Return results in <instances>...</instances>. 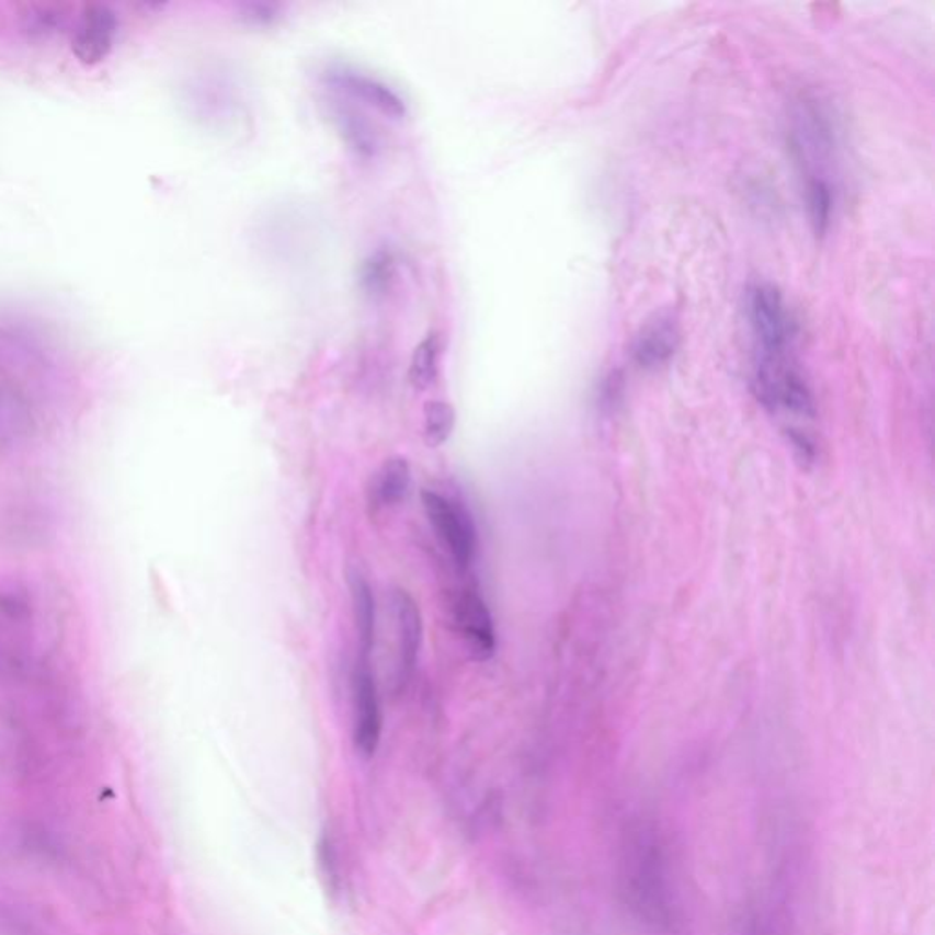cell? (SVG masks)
I'll return each instance as SVG.
<instances>
[{
  "mask_svg": "<svg viewBox=\"0 0 935 935\" xmlns=\"http://www.w3.org/2000/svg\"><path fill=\"white\" fill-rule=\"evenodd\" d=\"M619 890L630 914L647 931L669 934L676 925V898L662 835L649 822H635L624 833L619 855Z\"/></svg>",
  "mask_w": 935,
  "mask_h": 935,
  "instance_id": "cell-1",
  "label": "cell"
},
{
  "mask_svg": "<svg viewBox=\"0 0 935 935\" xmlns=\"http://www.w3.org/2000/svg\"><path fill=\"white\" fill-rule=\"evenodd\" d=\"M753 391L759 402L783 422L794 446H797L802 455H811L813 438L808 432L816 419V399L805 373L800 372L791 355L756 353Z\"/></svg>",
  "mask_w": 935,
  "mask_h": 935,
  "instance_id": "cell-2",
  "label": "cell"
},
{
  "mask_svg": "<svg viewBox=\"0 0 935 935\" xmlns=\"http://www.w3.org/2000/svg\"><path fill=\"white\" fill-rule=\"evenodd\" d=\"M788 145L806 180H830L826 169L837 147L832 112L816 95H800L791 104Z\"/></svg>",
  "mask_w": 935,
  "mask_h": 935,
  "instance_id": "cell-3",
  "label": "cell"
},
{
  "mask_svg": "<svg viewBox=\"0 0 935 935\" xmlns=\"http://www.w3.org/2000/svg\"><path fill=\"white\" fill-rule=\"evenodd\" d=\"M745 315L755 337L756 353H789L797 334V323L775 285L759 282L745 293Z\"/></svg>",
  "mask_w": 935,
  "mask_h": 935,
  "instance_id": "cell-4",
  "label": "cell"
},
{
  "mask_svg": "<svg viewBox=\"0 0 935 935\" xmlns=\"http://www.w3.org/2000/svg\"><path fill=\"white\" fill-rule=\"evenodd\" d=\"M422 506L438 541L459 569H468L477 550V531L465 504L435 490H422Z\"/></svg>",
  "mask_w": 935,
  "mask_h": 935,
  "instance_id": "cell-5",
  "label": "cell"
},
{
  "mask_svg": "<svg viewBox=\"0 0 935 935\" xmlns=\"http://www.w3.org/2000/svg\"><path fill=\"white\" fill-rule=\"evenodd\" d=\"M383 737V709L369 660L358 658L353 673V742L358 755L372 759Z\"/></svg>",
  "mask_w": 935,
  "mask_h": 935,
  "instance_id": "cell-6",
  "label": "cell"
},
{
  "mask_svg": "<svg viewBox=\"0 0 935 935\" xmlns=\"http://www.w3.org/2000/svg\"><path fill=\"white\" fill-rule=\"evenodd\" d=\"M119 19L109 4L82 5L71 26V54L82 65H98L114 48Z\"/></svg>",
  "mask_w": 935,
  "mask_h": 935,
  "instance_id": "cell-7",
  "label": "cell"
},
{
  "mask_svg": "<svg viewBox=\"0 0 935 935\" xmlns=\"http://www.w3.org/2000/svg\"><path fill=\"white\" fill-rule=\"evenodd\" d=\"M454 619L466 649L477 662H487L498 649L495 625L487 602L474 589H465L454 603Z\"/></svg>",
  "mask_w": 935,
  "mask_h": 935,
  "instance_id": "cell-8",
  "label": "cell"
},
{
  "mask_svg": "<svg viewBox=\"0 0 935 935\" xmlns=\"http://www.w3.org/2000/svg\"><path fill=\"white\" fill-rule=\"evenodd\" d=\"M326 82L350 98L361 99L364 103L372 104L394 119H402L408 112L404 99L400 98L399 93L394 92L388 84L364 76L361 71L342 68V66L329 68L326 71Z\"/></svg>",
  "mask_w": 935,
  "mask_h": 935,
  "instance_id": "cell-9",
  "label": "cell"
},
{
  "mask_svg": "<svg viewBox=\"0 0 935 935\" xmlns=\"http://www.w3.org/2000/svg\"><path fill=\"white\" fill-rule=\"evenodd\" d=\"M680 345L676 318L662 312L641 326L632 342V358L643 369H657L673 358Z\"/></svg>",
  "mask_w": 935,
  "mask_h": 935,
  "instance_id": "cell-10",
  "label": "cell"
},
{
  "mask_svg": "<svg viewBox=\"0 0 935 935\" xmlns=\"http://www.w3.org/2000/svg\"><path fill=\"white\" fill-rule=\"evenodd\" d=\"M395 618H397V635H399V682H410L415 671L417 658L421 652L424 624L421 608L410 592L397 589L394 594Z\"/></svg>",
  "mask_w": 935,
  "mask_h": 935,
  "instance_id": "cell-11",
  "label": "cell"
},
{
  "mask_svg": "<svg viewBox=\"0 0 935 935\" xmlns=\"http://www.w3.org/2000/svg\"><path fill=\"white\" fill-rule=\"evenodd\" d=\"M411 487V466L406 457H389L375 471L367 487V503L373 512L394 509L404 501Z\"/></svg>",
  "mask_w": 935,
  "mask_h": 935,
  "instance_id": "cell-12",
  "label": "cell"
},
{
  "mask_svg": "<svg viewBox=\"0 0 935 935\" xmlns=\"http://www.w3.org/2000/svg\"><path fill=\"white\" fill-rule=\"evenodd\" d=\"M329 114L345 145L358 158L372 159L377 156L380 142H378L377 132L373 130L366 117H362L355 109H351L342 101H333L329 104Z\"/></svg>",
  "mask_w": 935,
  "mask_h": 935,
  "instance_id": "cell-13",
  "label": "cell"
},
{
  "mask_svg": "<svg viewBox=\"0 0 935 935\" xmlns=\"http://www.w3.org/2000/svg\"><path fill=\"white\" fill-rule=\"evenodd\" d=\"M351 603L355 616L356 636H358V658L369 660L375 647V629H377V607L373 596L372 585L358 570H350Z\"/></svg>",
  "mask_w": 935,
  "mask_h": 935,
  "instance_id": "cell-14",
  "label": "cell"
},
{
  "mask_svg": "<svg viewBox=\"0 0 935 935\" xmlns=\"http://www.w3.org/2000/svg\"><path fill=\"white\" fill-rule=\"evenodd\" d=\"M740 935H789L786 893L773 890L772 898L751 904L742 920Z\"/></svg>",
  "mask_w": 935,
  "mask_h": 935,
  "instance_id": "cell-15",
  "label": "cell"
},
{
  "mask_svg": "<svg viewBox=\"0 0 935 935\" xmlns=\"http://www.w3.org/2000/svg\"><path fill=\"white\" fill-rule=\"evenodd\" d=\"M70 22V8L60 2H35L24 5L21 15L22 32L33 38L52 37L62 32Z\"/></svg>",
  "mask_w": 935,
  "mask_h": 935,
  "instance_id": "cell-16",
  "label": "cell"
},
{
  "mask_svg": "<svg viewBox=\"0 0 935 935\" xmlns=\"http://www.w3.org/2000/svg\"><path fill=\"white\" fill-rule=\"evenodd\" d=\"M806 208L816 235H826L835 213V189L832 180L813 178L805 183Z\"/></svg>",
  "mask_w": 935,
  "mask_h": 935,
  "instance_id": "cell-17",
  "label": "cell"
},
{
  "mask_svg": "<svg viewBox=\"0 0 935 935\" xmlns=\"http://www.w3.org/2000/svg\"><path fill=\"white\" fill-rule=\"evenodd\" d=\"M438 356H441V340L437 333L427 334L421 344L417 345L411 355L408 380L419 391L430 388L437 380Z\"/></svg>",
  "mask_w": 935,
  "mask_h": 935,
  "instance_id": "cell-18",
  "label": "cell"
},
{
  "mask_svg": "<svg viewBox=\"0 0 935 935\" xmlns=\"http://www.w3.org/2000/svg\"><path fill=\"white\" fill-rule=\"evenodd\" d=\"M395 260L388 251L373 252L366 258L361 267V287L367 296L380 298L388 293L394 284Z\"/></svg>",
  "mask_w": 935,
  "mask_h": 935,
  "instance_id": "cell-19",
  "label": "cell"
},
{
  "mask_svg": "<svg viewBox=\"0 0 935 935\" xmlns=\"http://www.w3.org/2000/svg\"><path fill=\"white\" fill-rule=\"evenodd\" d=\"M454 406L444 400H427L424 406V443L427 448L443 446L455 430Z\"/></svg>",
  "mask_w": 935,
  "mask_h": 935,
  "instance_id": "cell-20",
  "label": "cell"
},
{
  "mask_svg": "<svg viewBox=\"0 0 935 935\" xmlns=\"http://www.w3.org/2000/svg\"><path fill=\"white\" fill-rule=\"evenodd\" d=\"M241 21L249 26H269L278 21L280 8L269 2H249L240 8Z\"/></svg>",
  "mask_w": 935,
  "mask_h": 935,
  "instance_id": "cell-21",
  "label": "cell"
}]
</instances>
